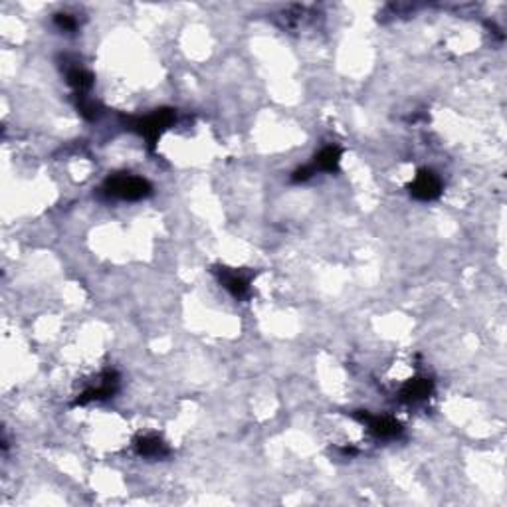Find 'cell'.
<instances>
[{"instance_id":"cell-1","label":"cell","mask_w":507,"mask_h":507,"mask_svg":"<svg viewBox=\"0 0 507 507\" xmlns=\"http://www.w3.org/2000/svg\"><path fill=\"white\" fill-rule=\"evenodd\" d=\"M103 190L110 197H115V199L139 200L149 194L151 185L145 179L135 177V175H115L105 182Z\"/></svg>"},{"instance_id":"cell-2","label":"cell","mask_w":507,"mask_h":507,"mask_svg":"<svg viewBox=\"0 0 507 507\" xmlns=\"http://www.w3.org/2000/svg\"><path fill=\"white\" fill-rule=\"evenodd\" d=\"M173 120H175V113L170 110L155 111L153 115L141 120L139 123H137V127H139V133L145 139L149 141V143H155V141L161 137V133L173 123Z\"/></svg>"},{"instance_id":"cell-3","label":"cell","mask_w":507,"mask_h":507,"mask_svg":"<svg viewBox=\"0 0 507 507\" xmlns=\"http://www.w3.org/2000/svg\"><path fill=\"white\" fill-rule=\"evenodd\" d=\"M440 190H442V182H440V179H438L434 173H430V170L418 173L414 182L410 185L412 197H416V199L420 200L436 199L438 194H440Z\"/></svg>"},{"instance_id":"cell-4","label":"cell","mask_w":507,"mask_h":507,"mask_svg":"<svg viewBox=\"0 0 507 507\" xmlns=\"http://www.w3.org/2000/svg\"><path fill=\"white\" fill-rule=\"evenodd\" d=\"M371 432H375L378 438H395L400 434V424L390 416H371V414H357Z\"/></svg>"},{"instance_id":"cell-5","label":"cell","mask_w":507,"mask_h":507,"mask_svg":"<svg viewBox=\"0 0 507 507\" xmlns=\"http://www.w3.org/2000/svg\"><path fill=\"white\" fill-rule=\"evenodd\" d=\"M432 390V383L428 378H410L400 390V398L407 402H418L424 400Z\"/></svg>"},{"instance_id":"cell-6","label":"cell","mask_w":507,"mask_h":507,"mask_svg":"<svg viewBox=\"0 0 507 507\" xmlns=\"http://www.w3.org/2000/svg\"><path fill=\"white\" fill-rule=\"evenodd\" d=\"M137 452L145 458H163L167 456V446L165 442H161L157 436H143L137 440Z\"/></svg>"},{"instance_id":"cell-7","label":"cell","mask_w":507,"mask_h":507,"mask_svg":"<svg viewBox=\"0 0 507 507\" xmlns=\"http://www.w3.org/2000/svg\"><path fill=\"white\" fill-rule=\"evenodd\" d=\"M220 281H222L224 288L232 291L236 298H242V296L248 293V279L244 278V276H240L238 272H228V269L220 272Z\"/></svg>"},{"instance_id":"cell-8","label":"cell","mask_w":507,"mask_h":507,"mask_svg":"<svg viewBox=\"0 0 507 507\" xmlns=\"http://www.w3.org/2000/svg\"><path fill=\"white\" fill-rule=\"evenodd\" d=\"M58 24H60L64 30H71V28L76 26V22L71 21L70 16H66V14H62V16H58Z\"/></svg>"}]
</instances>
